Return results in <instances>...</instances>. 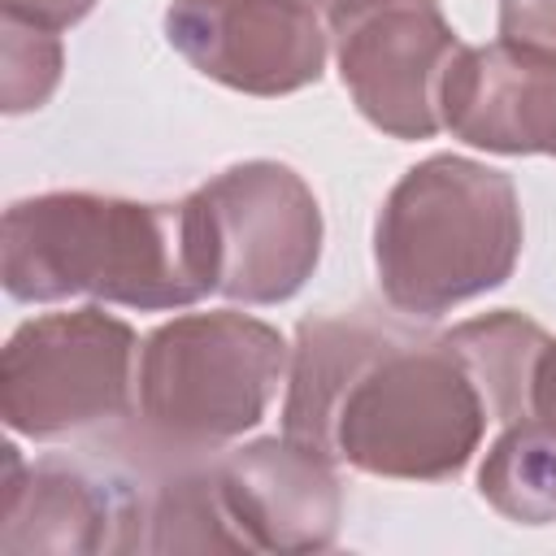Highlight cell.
<instances>
[{
  "label": "cell",
  "instance_id": "16",
  "mask_svg": "<svg viewBox=\"0 0 556 556\" xmlns=\"http://www.w3.org/2000/svg\"><path fill=\"white\" fill-rule=\"evenodd\" d=\"M96 9V0H0V17H17L43 30H65L74 22H83Z\"/></svg>",
  "mask_w": 556,
  "mask_h": 556
},
{
  "label": "cell",
  "instance_id": "17",
  "mask_svg": "<svg viewBox=\"0 0 556 556\" xmlns=\"http://www.w3.org/2000/svg\"><path fill=\"white\" fill-rule=\"evenodd\" d=\"M530 413L556 417V339L543 348L539 369H534V395H530Z\"/></svg>",
  "mask_w": 556,
  "mask_h": 556
},
{
  "label": "cell",
  "instance_id": "11",
  "mask_svg": "<svg viewBox=\"0 0 556 556\" xmlns=\"http://www.w3.org/2000/svg\"><path fill=\"white\" fill-rule=\"evenodd\" d=\"M439 117L469 148L556 156V48L460 43L439 87Z\"/></svg>",
  "mask_w": 556,
  "mask_h": 556
},
{
  "label": "cell",
  "instance_id": "13",
  "mask_svg": "<svg viewBox=\"0 0 556 556\" xmlns=\"http://www.w3.org/2000/svg\"><path fill=\"white\" fill-rule=\"evenodd\" d=\"M478 495L517 526H556V417L526 413L508 421L486 447Z\"/></svg>",
  "mask_w": 556,
  "mask_h": 556
},
{
  "label": "cell",
  "instance_id": "7",
  "mask_svg": "<svg viewBox=\"0 0 556 556\" xmlns=\"http://www.w3.org/2000/svg\"><path fill=\"white\" fill-rule=\"evenodd\" d=\"M326 22L339 78L369 126L391 139L443 130L439 87L460 39L439 0H330Z\"/></svg>",
  "mask_w": 556,
  "mask_h": 556
},
{
  "label": "cell",
  "instance_id": "10",
  "mask_svg": "<svg viewBox=\"0 0 556 556\" xmlns=\"http://www.w3.org/2000/svg\"><path fill=\"white\" fill-rule=\"evenodd\" d=\"M217 495L243 552H326L343 521L334 460L291 434L252 439L213 460Z\"/></svg>",
  "mask_w": 556,
  "mask_h": 556
},
{
  "label": "cell",
  "instance_id": "14",
  "mask_svg": "<svg viewBox=\"0 0 556 556\" xmlns=\"http://www.w3.org/2000/svg\"><path fill=\"white\" fill-rule=\"evenodd\" d=\"M61 39L56 30L0 17V109L4 113H30L48 104V96L61 83Z\"/></svg>",
  "mask_w": 556,
  "mask_h": 556
},
{
  "label": "cell",
  "instance_id": "3",
  "mask_svg": "<svg viewBox=\"0 0 556 556\" xmlns=\"http://www.w3.org/2000/svg\"><path fill=\"white\" fill-rule=\"evenodd\" d=\"M491 421L495 400L452 330L413 326L352 378L321 452L369 478L447 482L469 465Z\"/></svg>",
  "mask_w": 556,
  "mask_h": 556
},
{
  "label": "cell",
  "instance_id": "4",
  "mask_svg": "<svg viewBox=\"0 0 556 556\" xmlns=\"http://www.w3.org/2000/svg\"><path fill=\"white\" fill-rule=\"evenodd\" d=\"M287 339L248 313H182L139 343L130 452L143 465L200 460L256 430L287 378Z\"/></svg>",
  "mask_w": 556,
  "mask_h": 556
},
{
  "label": "cell",
  "instance_id": "9",
  "mask_svg": "<svg viewBox=\"0 0 556 556\" xmlns=\"http://www.w3.org/2000/svg\"><path fill=\"white\" fill-rule=\"evenodd\" d=\"M165 39L204 78L265 100L326 70V30L304 0H169Z\"/></svg>",
  "mask_w": 556,
  "mask_h": 556
},
{
  "label": "cell",
  "instance_id": "2",
  "mask_svg": "<svg viewBox=\"0 0 556 556\" xmlns=\"http://www.w3.org/2000/svg\"><path fill=\"white\" fill-rule=\"evenodd\" d=\"M521 256V200L504 169L434 152L404 169L374 222L382 300L434 321L504 287Z\"/></svg>",
  "mask_w": 556,
  "mask_h": 556
},
{
  "label": "cell",
  "instance_id": "1",
  "mask_svg": "<svg viewBox=\"0 0 556 556\" xmlns=\"http://www.w3.org/2000/svg\"><path fill=\"white\" fill-rule=\"evenodd\" d=\"M0 282L17 304L91 295L139 313L213 291L195 200L139 204L96 191L13 200L0 226Z\"/></svg>",
  "mask_w": 556,
  "mask_h": 556
},
{
  "label": "cell",
  "instance_id": "18",
  "mask_svg": "<svg viewBox=\"0 0 556 556\" xmlns=\"http://www.w3.org/2000/svg\"><path fill=\"white\" fill-rule=\"evenodd\" d=\"M304 4H313V9H330V0H304Z\"/></svg>",
  "mask_w": 556,
  "mask_h": 556
},
{
  "label": "cell",
  "instance_id": "8",
  "mask_svg": "<svg viewBox=\"0 0 556 556\" xmlns=\"http://www.w3.org/2000/svg\"><path fill=\"white\" fill-rule=\"evenodd\" d=\"M0 486V552L4 556H87L143 552L148 478L91 473L78 460L43 456L26 465L13 443Z\"/></svg>",
  "mask_w": 556,
  "mask_h": 556
},
{
  "label": "cell",
  "instance_id": "12",
  "mask_svg": "<svg viewBox=\"0 0 556 556\" xmlns=\"http://www.w3.org/2000/svg\"><path fill=\"white\" fill-rule=\"evenodd\" d=\"M417 317L382 313V308H352L334 317H304L295 326V348L287 365V400H282V434L321 452L326 426L352 378L400 334H408Z\"/></svg>",
  "mask_w": 556,
  "mask_h": 556
},
{
  "label": "cell",
  "instance_id": "6",
  "mask_svg": "<svg viewBox=\"0 0 556 556\" xmlns=\"http://www.w3.org/2000/svg\"><path fill=\"white\" fill-rule=\"evenodd\" d=\"M213 295L235 304L291 300L321 261V208L282 161H243L191 191Z\"/></svg>",
  "mask_w": 556,
  "mask_h": 556
},
{
  "label": "cell",
  "instance_id": "15",
  "mask_svg": "<svg viewBox=\"0 0 556 556\" xmlns=\"http://www.w3.org/2000/svg\"><path fill=\"white\" fill-rule=\"evenodd\" d=\"M500 39L556 48V0H500Z\"/></svg>",
  "mask_w": 556,
  "mask_h": 556
},
{
  "label": "cell",
  "instance_id": "5",
  "mask_svg": "<svg viewBox=\"0 0 556 556\" xmlns=\"http://www.w3.org/2000/svg\"><path fill=\"white\" fill-rule=\"evenodd\" d=\"M135 365V330L100 304L39 313L0 352V417L35 443L130 421Z\"/></svg>",
  "mask_w": 556,
  "mask_h": 556
}]
</instances>
